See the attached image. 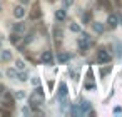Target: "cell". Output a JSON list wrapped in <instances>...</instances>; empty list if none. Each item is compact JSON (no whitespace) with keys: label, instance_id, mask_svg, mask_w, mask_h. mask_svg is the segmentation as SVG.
Masks as SVG:
<instances>
[{"label":"cell","instance_id":"6da1fadb","mask_svg":"<svg viewBox=\"0 0 122 117\" xmlns=\"http://www.w3.org/2000/svg\"><path fill=\"white\" fill-rule=\"evenodd\" d=\"M44 100H45L44 90L37 85V89L30 94V104H32V105H40V104H44Z\"/></svg>","mask_w":122,"mask_h":117},{"label":"cell","instance_id":"7a4b0ae2","mask_svg":"<svg viewBox=\"0 0 122 117\" xmlns=\"http://www.w3.org/2000/svg\"><path fill=\"white\" fill-rule=\"evenodd\" d=\"M109 60H110V54H109L104 47L97 49V62H99V64H107Z\"/></svg>","mask_w":122,"mask_h":117},{"label":"cell","instance_id":"3957f363","mask_svg":"<svg viewBox=\"0 0 122 117\" xmlns=\"http://www.w3.org/2000/svg\"><path fill=\"white\" fill-rule=\"evenodd\" d=\"M82 37H84V39H80V40H79V50L84 54V52L89 49V45H90V44H89V39H90V37H89L87 34H84Z\"/></svg>","mask_w":122,"mask_h":117},{"label":"cell","instance_id":"277c9868","mask_svg":"<svg viewBox=\"0 0 122 117\" xmlns=\"http://www.w3.org/2000/svg\"><path fill=\"white\" fill-rule=\"evenodd\" d=\"M89 110H90V102H89V100H80L77 112H79V114H85V112H89Z\"/></svg>","mask_w":122,"mask_h":117},{"label":"cell","instance_id":"5b68a950","mask_svg":"<svg viewBox=\"0 0 122 117\" xmlns=\"http://www.w3.org/2000/svg\"><path fill=\"white\" fill-rule=\"evenodd\" d=\"M42 62H44V64H47V65H50V64L54 62V55H52V52L45 50V52L42 54Z\"/></svg>","mask_w":122,"mask_h":117},{"label":"cell","instance_id":"8992f818","mask_svg":"<svg viewBox=\"0 0 122 117\" xmlns=\"http://www.w3.org/2000/svg\"><path fill=\"white\" fill-rule=\"evenodd\" d=\"M117 22H119V20H117V17H115L114 14H110V15H109V19H107V25H109V29H110V30H114V29L117 27Z\"/></svg>","mask_w":122,"mask_h":117},{"label":"cell","instance_id":"52a82bcc","mask_svg":"<svg viewBox=\"0 0 122 117\" xmlns=\"http://www.w3.org/2000/svg\"><path fill=\"white\" fill-rule=\"evenodd\" d=\"M69 60H70V54L60 52V54L57 55V62H59V64H65V62H69Z\"/></svg>","mask_w":122,"mask_h":117},{"label":"cell","instance_id":"ba28073f","mask_svg":"<svg viewBox=\"0 0 122 117\" xmlns=\"http://www.w3.org/2000/svg\"><path fill=\"white\" fill-rule=\"evenodd\" d=\"M24 15H25V9L24 7H15L14 9V17L15 19H22Z\"/></svg>","mask_w":122,"mask_h":117},{"label":"cell","instance_id":"9c48e42d","mask_svg":"<svg viewBox=\"0 0 122 117\" xmlns=\"http://www.w3.org/2000/svg\"><path fill=\"white\" fill-rule=\"evenodd\" d=\"M55 19H57L59 22H64V20L67 19V12H65L64 9H60V10H57V12H55Z\"/></svg>","mask_w":122,"mask_h":117},{"label":"cell","instance_id":"30bf717a","mask_svg":"<svg viewBox=\"0 0 122 117\" xmlns=\"http://www.w3.org/2000/svg\"><path fill=\"white\" fill-rule=\"evenodd\" d=\"M67 95V84L65 82H60V85H59V97H65Z\"/></svg>","mask_w":122,"mask_h":117},{"label":"cell","instance_id":"8fae6325","mask_svg":"<svg viewBox=\"0 0 122 117\" xmlns=\"http://www.w3.org/2000/svg\"><path fill=\"white\" fill-rule=\"evenodd\" d=\"M92 29H94V32H95V34H99V35H100V34H104V25H102V24H99V22H94V24H92Z\"/></svg>","mask_w":122,"mask_h":117},{"label":"cell","instance_id":"7c38bea8","mask_svg":"<svg viewBox=\"0 0 122 117\" xmlns=\"http://www.w3.org/2000/svg\"><path fill=\"white\" fill-rule=\"evenodd\" d=\"M14 32H17V34H22V32H25V24H22V22L15 24V25H14Z\"/></svg>","mask_w":122,"mask_h":117},{"label":"cell","instance_id":"4fadbf2b","mask_svg":"<svg viewBox=\"0 0 122 117\" xmlns=\"http://www.w3.org/2000/svg\"><path fill=\"white\" fill-rule=\"evenodd\" d=\"M2 60L4 62H10L12 60V52L10 50H4L2 52Z\"/></svg>","mask_w":122,"mask_h":117},{"label":"cell","instance_id":"5bb4252c","mask_svg":"<svg viewBox=\"0 0 122 117\" xmlns=\"http://www.w3.org/2000/svg\"><path fill=\"white\" fill-rule=\"evenodd\" d=\"M99 5L104 7L105 10H110V9H112V7H110V0H99Z\"/></svg>","mask_w":122,"mask_h":117},{"label":"cell","instance_id":"9a60e30c","mask_svg":"<svg viewBox=\"0 0 122 117\" xmlns=\"http://www.w3.org/2000/svg\"><path fill=\"white\" fill-rule=\"evenodd\" d=\"M30 17H32V19H39V17H40V10H39V5H37V4L34 5V12L30 14Z\"/></svg>","mask_w":122,"mask_h":117},{"label":"cell","instance_id":"2e32d148","mask_svg":"<svg viewBox=\"0 0 122 117\" xmlns=\"http://www.w3.org/2000/svg\"><path fill=\"white\" fill-rule=\"evenodd\" d=\"M10 42H12V44H19V42H20V35H19L17 32H14V34L10 35Z\"/></svg>","mask_w":122,"mask_h":117},{"label":"cell","instance_id":"e0dca14e","mask_svg":"<svg viewBox=\"0 0 122 117\" xmlns=\"http://www.w3.org/2000/svg\"><path fill=\"white\" fill-rule=\"evenodd\" d=\"M70 30H72L74 34H79V32H80V27H79L77 24H74V22H70Z\"/></svg>","mask_w":122,"mask_h":117},{"label":"cell","instance_id":"ac0fdd59","mask_svg":"<svg viewBox=\"0 0 122 117\" xmlns=\"http://www.w3.org/2000/svg\"><path fill=\"white\" fill-rule=\"evenodd\" d=\"M15 67H17L19 70H24V69H25V62H24V60H17V62H15Z\"/></svg>","mask_w":122,"mask_h":117},{"label":"cell","instance_id":"d6986e66","mask_svg":"<svg viewBox=\"0 0 122 117\" xmlns=\"http://www.w3.org/2000/svg\"><path fill=\"white\" fill-rule=\"evenodd\" d=\"M7 75H9L10 79H14V77H17V70H15V69H9V70H7Z\"/></svg>","mask_w":122,"mask_h":117},{"label":"cell","instance_id":"ffe728a7","mask_svg":"<svg viewBox=\"0 0 122 117\" xmlns=\"http://www.w3.org/2000/svg\"><path fill=\"white\" fill-rule=\"evenodd\" d=\"M17 77H19V80H20V82H25V80H27V74H25V72L17 74Z\"/></svg>","mask_w":122,"mask_h":117},{"label":"cell","instance_id":"44dd1931","mask_svg":"<svg viewBox=\"0 0 122 117\" xmlns=\"http://www.w3.org/2000/svg\"><path fill=\"white\" fill-rule=\"evenodd\" d=\"M54 35H55V39H62V30L60 29H55L54 30Z\"/></svg>","mask_w":122,"mask_h":117},{"label":"cell","instance_id":"7402d4cb","mask_svg":"<svg viewBox=\"0 0 122 117\" xmlns=\"http://www.w3.org/2000/svg\"><path fill=\"white\" fill-rule=\"evenodd\" d=\"M110 69H112V67H105V69H102V70H100V75H102V77L107 75V74L110 72Z\"/></svg>","mask_w":122,"mask_h":117},{"label":"cell","instance_id":"603a6c76","mask_svg":"<svg viewBox=\"0 0 122 117\" xmlns=\"http://www.w3.org/2000/svg\"><path fill=\"white\" fill-rule=\"evenodd\" d=\"M82 20H84V24H87V22H89V20H90V14H89V12H87V14H85V15H84V17H82Z\"/></svg>","mask_w":122,"mask_h":117},{"label":"cell","instance_id":"cb8c5ba5","mask_svg":"<svg viewBox=\"0 0 122 117\" xmlns=\"http://www.w3.org/2000/svg\"><path fill=\"white\" fill-rule=\"evenodd\" d=\"M32 84H34L35 87H37V85H40V79H39V77H34V79H32Z\"/></svg>","mask_w":122,"mask_h":117},{"label":"cell","instance_id":"d4e9b609","mask_svg":"<svg viewBox=\"0 0 122 117\" xmlns=\"http://www.w3.org/2000/svg\"><path fill=\"white\" fill-rule=\"evenodd\" d=\"M74 4V0H64V7H70Z\"/></svg>","mask_w":122,"mask_h":117},{"label":"cell","instance_id":"484cf974","mask_svg":"<svg viewBox=\"0 0 122 117\" xmlns=\"http://www.w3.org/2000/svg\"><path fill=\"white\" fill-rule=\"evenodd\" d=\"M24 97H25L24 92H17V94H15V99H24Z\"/></svg>","mask_w":122,"mask_h":117},{"label":"cell","instance_id":"4316f807","mask_svg":"<svg viewBox=\"0 0 122 117\" xmlns=\"http://www.w3.org/2000/svg\"><path fill=\"white\" fill-rule=\"evenodd\" d=\"M20 2H22V4H29V2H30V0H20Z\"/></svg>","mask_w":122,"mask_h":117}]
</instances>
